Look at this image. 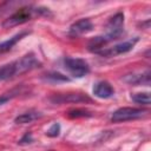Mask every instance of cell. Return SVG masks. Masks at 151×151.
I'll list each match as a JSON object with an SVG mask.
<instances>
[{
	"label": "cell",
	"instance_id": "cell-10",
	"mask_svg": "<svg viewBox=\"0 0 151 151\" xmlns=\"http://www.w3.org/2000/svg\"><path fill=\"white\" fill-rule=\"evenodd\" d=\"M124 81L132 85H150V71H145L140 74H127L124 77Z\"/></svg>",
	"mask_w": 151,
	"mask_h": 151
},
{
	"label": "cell",
	"instance_id": "cell-6",
	"mask_svg": "<svg viewBox=\"0 0 151 151\" xmlns=\"http://www.w3.org/2000/svg\"><path fill=\"white\" fill-rule=\"evenodd\" d=\"M123 25H124V14L117 13L114 14L106 25V34L105 37L109 39V41L117 39L123 33Z\"/></svg>",
	"mask_w": 151,
	"mask_h": 151
},
{
	"label": "cell",
	"instance_id": "cell-8",
	"mask_svg": "<svg viewBox=\"0 0 151 151\" xmlns=\"http://www.w3.org/2000/svg\"><path fill=\"white\" fill-rule=\"evenodd\" d=\"M92 28H93V25L88 19H80L76 21L73 25H71L68 33L71 37H79V35L91 32Z\"/></svg>",
	"mask_w": 151,
	"mask_h": 151
},
{
	"label": "cell",
	"instance_id": "cell-4",
	"mask_svg": "<svg viewBox=\"0 0 151 151\" xmlns=\"http://www.w3.org/2000/svg\"><path fill=\"white\" fill-rule=\"evenodd\" d=\"M64 65L66 70L76 78H81L86 76L90 71L88 64L84 59H79V58H66L64 60Z\"/></svg>",
	"mask_w": 151,
	"mask_h": 151
},
{
	"label": "cell",
	"instance_id": "cell-5",
	"mask_svg": "<svg viewBox=\"0 0 151 151\" xmlns=\"http://www.w3.org/2000/svg\"><path fill=\"white\" fill-rule=\"evenodd\" d=\"M50 101L53 104H78V103H91V98L83 93H58L50 97Z\"/></svg>",
	"mask_w": 151,
	"mask_h": 151
},
{
	"label": "cell",
	"instance_id": "cell-3",
	"mask_svg": "<svg viewBox=\"0 0 151 151\" xmlns=\"http://www.w3.org/2000/svg\"><path fill=\"white\" fill-rule=\"evenodd\" d=\"M147 113L146 110L144 109H137V107H120L116 110L111 114V120L113 123H120V122H126V120H132V119H138L144 117Z\"/></svg>",
	"mask_w": 151,
	"mask_h": 151
},
{
	"label": "cell",
	"instance_id": "cell-13",
	"mask_svg": "<svg viewBox=\"0 0 151 151\" xmlns=\"http://www.w3.org/2000/svg\"><path fill=\"white\" fill-rule=\"evenodd\" d=\"M44 79L45 80H48V81H53V83H60V81H70V78L59 73V72H48L44 76Z\"/></svg>",
	"mask_w": 151,
	"mask_h": 151
},
{
	"label": "cell",
	"instance_id": "cell-17",
	"mask_svg": "<svg viewBox=\"0 0 151 151\" xmlns=\"http://www.w3.org/2000/svg\"><path fill=\"white\" fill-rule=\"evenodd\" d=\"M18 94V92H14V91H12L11 93H5V94H1L0 96V105H4V104H6L7 101H9L13 97H15Z\"/></svg>",
	"mask_w": 151,
	"mask_h": 151
},
{
	"label": "cell",
	"instance_id": "cell-2",
	"mask_svg": "<svg viewBox=\"0 0 151 151\" xmlns=\"http://www.w3.org/2000/svg\"><path fill=\"white\" fill-rule=\"evenodd\" d=\"M50 15H51V12L48 11V8L39 7V6H26V7L19 8L15 13H13L7 19H5L2 22V27L9 28L18 25H22L34 18L50 17Z\"/></svg>",
	"mask_w": 151,
	"mask_h": 151
},
{
	"label": "cell",
	"instance_id": "cell-15",
	"mask_svg": "<svg viewBox=\"0 0 151 151\" xmlns=\"http://www.w3.org/2000/svg\"><path fill=\"white\" fill-rule=\"evenodd\" d=\"M67 116L70 118H85V117H91V112H88L87 110H84V109H73V110H70L67 112Z\"/></svg>",
	"mask_w": 151,
	"mask_h": 151
},
{
	"label": "cell",
	"instance_id": "cell-19",
	"mask_svg": "<svg viewBox=\"0 0 151 151\" xmlns=\"http://www.w3.org/2000/svg\"><path fill=\"white\" fill-rule=\"evenodd\" d=\"M50 151H53V150H50Z\"/></svg>",
	"mask_w": 151,
	"mask_h": 151
},
{
	"label": "cell",
	"instance_id": "cell-7",
	"mask_svg": "<svg viewBox=\"0 0 151 151\" xmlns=\"http://www.w3.org/2000/svg\"><path fill=\"white\" fill-rule=\"evenodd\" d=\"M137 40H138V39L134 38V39H132V40H127V41L117 44V45H114L113 47L103 48L101 51L98 52V54L104 55V57H113V55H118V54L126 53V52H129V51H131V50L133 48V46L136 45Z\"/></svg>",
	"mask_w": 151,
	"mask_h": 151
},
{
	"label": "cell",
	"instance_id": "cell-9",
	"mask_svg": "<svg viewBox=\"0 0 151 151\" xmlns=\"http://www.w3.org/2000/svg\"><path fill=\"white\" fill-rule=\"evenodd\" d=\"M114 93L113 87L107 81H99L93 86V94L101 99L111 98Z\"/></svg>",
	"mask_w": 151,
	"mask_h": 151
},
{
	"label": "cell",
	"instance_id": "cell-14",
	"mask_svg": "<svg viewBox=\"0 0 151 151\" xmlns=\"http://www.w3.org/2000/svg\"><path fill=\"white\" fill-rule=\"evenodd\" d=\"M131 99L137 103V104H142V105H149L150 104V94L147 92H139V93H133L131 94Z\"/></svg>",
	"mask_w": 151,
	"mask_h": 151
},
{
	"label": "cell",
	"instance_id": "cell-12",
	"mask_svg": "<svg viewBox=\"0 0 151 151\" xmlns=\"http://www.w3.org/2000/svg\"><path fill=\"white\" fill-rule=\"evenodd\" d=\"M41 113L39 111H27L25 113H21L19 116L15 117L14 122L17 124H27V123H31L33 120H37L39 118H41Z\"/></svg>",
	"mask_w": 151,
	"mask_h": 151
},
{
	"label": "cell",
	"instance_id": "cell-11",
	"mask_svg": "<svg viewBox=\"0 0 151 151\" xmlns=\"http://www.w3.org/2000/svg\"><path fill=\"white\" fill-rule=\"evenodd\" d=\"M27 34H28V32H20V33H18V34L11 37L9 39H7V40L0 42V54L6 53V52H8L9 50H12V47H13L17 42H19L24 37H26Z\"/></svg>",
	"mask_w": 151,
	"mask_h": 151
},
{
	"label": "cell",
	"instance_id": "cell-16",
	"mask_svg": "<svg viewBox=\"0 0 151 151\" xmlns=\"http://www.w3.org/2000/svg\"><path fill=\"white\" fill-rule=\"evenodd\" d=\"M59 132H60V125H59L58 123H54V124L47 130L46 134H47L48 137H57V136L59 134Z\"/></svg>",
	"mask_w": 151,
	"mask_h": 151
},
{
	"label": "cell",
	"instance_id": "cell-18",
	"mask_svg": "<svg viewBox=\"0 0 151 151\" xmlns=\"http://www.w3.org/2000/svg\"><path fill=\"white\" fill-rule=\"evenodd\" d=\"M33 142V138H32V133L31 132H27L25 133V136L19 140V144L20 145H25V144H29Z\"/></svg>",
	"mask_w": 151,
	"mask_h": 151
},
{
	"label": "cell",
	"instance_id": "cell-1",
	"mask_svg": "<svg viewBox=\"0 0 151 151\" xmlns=\"http://www.w3.org/2000/svg\"><path fill=\"white\" fill-rule=\"evenodd\" d=\"M40 66H41V63L37 59V57L33 53H27L22 55L20 59L8 63L0 67V81L12 79L17 76L24 74Z\"/></svg>",
	"mask_w": 151,
	"mask_h": 151
}]
</instances>
